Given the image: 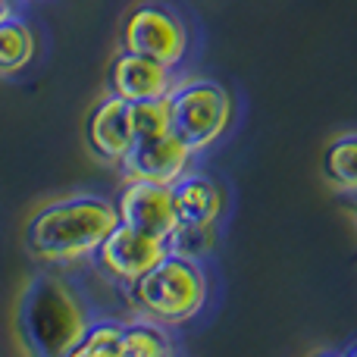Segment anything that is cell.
Wrapping results in <instances>:
<instances>
[{"label":"cell","instance_id":"1","mask_svg":"<svg viewBox=\"0 0 357 357\" xmlns=\"http://www.w3.org/2000/svg\"><path fill=\"white\" fill-rule=\"evenodd\" d=\"M116 201L94 191H75L47 201L29 216L22 229V245L35 264L69 270L88 264L100 241L116 229Z\"/></svg>","mask_w":357,"mask_h":357},{"label":"cell","instance_id":"2","mask_svg":"<svg viewBox=\"0 0 357 357\" xmlns=\"http://www.w3.org/2000/svg\"><path fill=\"white\" fill-rule=\"evenodd\" d=\"M91 320L88 295L66 276V270L44 266L25 282L16 310V329L25 351L38 357H73Z\"/></svg>","mask_w":357,"mask_h":357},{"label":"cell","instance_id":"3","mask_svg":"<svg viewBox=\"0 0 357 357\" xmlns=\"http://www.w3.org/2000/svg\"><path fill=\"white\" fill-rule=\"evenodd\" d=\"M126 291L135 314L167 323V326H182L204 310L210 282L201 260L169 251Z\"/></svg>","mask_w":357,"mask_h":357},{"label":"cell","instance_id":"4","mask_svg":"<svg viewBox=\"0 0 357 357\" xmlns=\"http://www.w3.org/2000/svg\"><path fill=\"white\" fill-rule=\"evenodd\" d=\"M167 100L173 132L195 154L220 142L232 123V98L213 79H178Z\"/></svg>","mask_w":357,"mask_h":357},{"label":"cell","instance_id":"5","mask_svg":"<svg viewBox=\"0 0 357 357\" xmlns=\"http://www.w3.org/2000/svg\"><path fill=\"white\" fill-rule=\"evenodd\" d=\"M191 31L176 6L163 0H138L119 25V50L151 56L169 69H178L188 56Z\"/></svg>","mask_w":357,"mask_h":357},{"label":"cell","instance_id":"6","mask_svg":"<svg viewBox=\"0 0 357 357\" xmlns=\"http://www.w3.org/2000/svg\"><path fill=\"white\" fill-rule=\"evenodd\" d=\"M167 254H169V241L142 232V229H132L126 222H116V229L94 251L91 264L98 266V273L107 282L119 285V289H129L151 266L160 264Z\"/></svg>","mask_w":357,"mask_h":357},{"label":"cell","instance_id":"7","mask_svg":"<svg viewBox=\"0 0 357 357\" xmlns=\"http://www.w3.org/2000/svg\"><path fill=\"white\" fill-rule=\"evenodd\" d=\"M116 201L119 222L132 229H142L148 235L169 241L176 232L178 216H176V201H173V185H157L144 182V178H123V188L113 197Z\"/></svg>","mask_w":357,"mask_h":357},{"label":"cell","instance_id":"8","mask_svg":"<svg viewBox=\"0 0 357 357\" xmlns=\"http://www.w3.org/2000/svg\"><path fill=\"white\" fill-rule=\"evenodd\" d=\"M191 163H195V151L176 132H167L160 138L135 142L116 169L123 178H144V182H157V185H176L191 169Z\"/></svg>","mask_w":357,"mask_h":357},{"label":"cell","instance_id":"9","mask_svg":"<svg viewBox=\"0 0 357 357\" xmlns=\"http://www.w3.org/2000/svg\"><path fill=\"white\" fill-rule=\"evenodd\" d=\"M85 142L88 151L98 157L100 163H113L119 167L123 157L135 144V132H132V104L116 94L107 91L98 104L91 107L85 123Z\"/></svg>","mask_w":357,"mask_h":357},{"label":"cell","instance_id":"10","mask_svg":"<svg viewBox=\"0 0 357 357\" xmlns=\"http://www.w3.org/2000/svg\"><path fill=\"white\" fill-rule=\"evenodd\" d=\"M176 82H178L176 69L163 66V63L151 60V56L119 50L110 63V73H107V91L135 104V100L169 98Z\"/></svg>","mask_w":357,"mask_h":357},{"label":"cell","instance_id":"11","mask_svg":"<svg viewBox=\"0 0 357 357\" xmlns=\"http://www.w3.org/2000/svg\"><path fill=\"white\" fill-rule=\"evenodd\" d=\"M173 201L178 226H216L226 197H222V188L216 178L188 169L173 185Z\"/></svg>","mask_w":357,"mask_h":357},{"label":"cell","instance_id":"12","mask_svg":"<svg viewBox=\"0 0 357 357\" xmlns=\"http://www.w3.org/2000/svg\"><path fill=\"white\" fill-rule=\"evenodd\" d=\"M35 54L38 38L29 19L16 10L0 13V79H10L29 69Z\"/></svg>","mask_w":357,"mask_h":357},{"label":"cell","instance_id":"13","mask_svg":"<svg viewBox=\"0 0 357 357\" xmlns=\"http://www.w3.org/2000/svg\"><path fill=\"white\" fill-rule=\"evenodd\" d=\"M176 351L173 333L167 323L135 314L123 326V357H167Z\"/></svg>","mask_w":357,"mask_h":357},{"label":"cell","instance_id":"14","mask_svg":"<svg viewBox=\"0 0 357 357\" xmlns=\"http://www.w3.org/2000/svg\"><path fill=\"white\" fill-rule=\"evenodd\" d=\"M123 326L116 317H94L73 357H123Z\"/></svg>","mask_w":357,"mask_h":357},{"label":"cell","instance_id":"15","mask_svg":"<svg viewBox=\"0 0 357 357\" xmlns=\"http://www.w3.org/2000/svg\"><path fill=\"white\" fill-rule=\"evenodd\" d=\"M323 176L339 191H357V135L335 138L323 154Z\"/></svg>","mask_w":357,"mask_h":357},{"label":"cell","instance_id":"16","mask_svg":"<svg viewBox=\"0 0 357 357\" xmlns=\"http://www.w3.org/2000/svg\"><path fill=\"white\" fill-rule=\"evenodd\" d=\"M132 132H135V142H148V138H160L167 132H173L169 100L167 98L135 100L132 104Z\"/></svg>","mask_w":357,"mask_h":357},{"label":"cell","instance_id":"17","mask_svg":"<svg viewBox=\"0 0 357 357\" xmlns=\"http://www.w3.org/2000/svg\"><path fill=\"white\" fill-rule=\"evenodd\" d=\"M216 245V226H176L169 235V251L204 260Z\"/></svg>","mask_w":357,"mask_h":357},{"label":"cell","instance_id":"18","mask_svg":"<svg viewBox=\"0 0 357 357\" xmlns=\"http://www.w3.org/2000/svg\"><path fill=\"white\" fill-rule=\"evenodd\" d=\"M16 3H19V0H0V13H6V10H16Z\"/></svg>","mask_w":357,"mask_h":357},{"label":"cell","instance_id":"19","mask_svg":"<svg viewBox=\"0 0 357 357\" xmlns=\"http://www.w3.org/2000/svg\"><path fill=\"white\" fill-rule=\"evenodd\" d=\"M348 201H351V207H354V213H357V191H351V195H348Z\"/></svg>","mask_w":357,"mask_h":357},{"label":"cell","instance_id":"20","mask_svg":"<svg viewBox=\"0 0 357 357\" xmlns=\"http://www.w3.org/2000/svg\"><path fill=\"white\" fill-rule=\"evenodd\" d=\"M354 354H357V348H354Z\"/></svg>","mask_w":357,"mask_h":357}]
</instances>
